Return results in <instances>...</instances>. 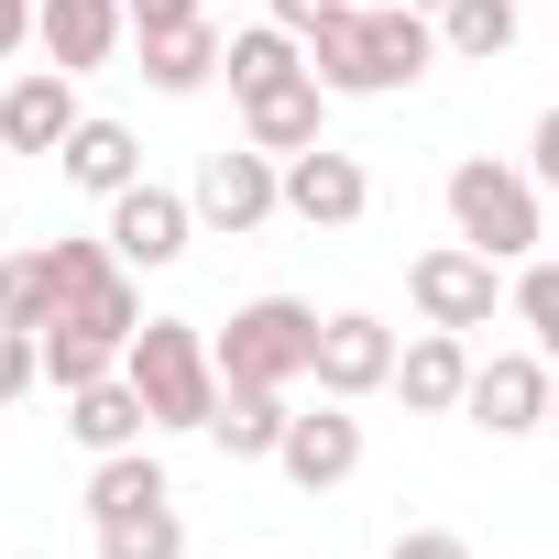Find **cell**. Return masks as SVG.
I'll list each match as a JSON object with an SVG mask.
<instances>
[{
    "mask_svg": "<svg viewBox=\"0 0 559 559\" xmlns=\"http://www.w3.org/2000/svg\"><path fill=\"white\" fill-rule=\"evenodd\" d=\"M219 341V384H308V362H319V308L308 297H252V308H230V330H209Z\"/></svg>",
    "mask_w": 559,
    "mask_h": 559,
    "instance_id": "4",
    "label": "cell"
},
{
    "mask_svg": "<svg viewBox=\"0 0 559 559\" xmlns=\"http://www.w3.org/2000/svg\"><path fill=\"white\" fill-rule=\"evenodd\" d=\"M406 12H450V0H406Z\"/></svg>",
    "mask_w": 559,
    "mask_h": 559,
    "instance_id": "32",
    "label": "cell"
},
{
    "mask_svg": "<svg viewBox=\"0 0 559 559\" xmlns=\"http://www.w3.org/2000/svg\"><path fill=\"white\" fill-rule=\"evenodd\" d=\"M384 559H472V537H461V526H406Z\"/></svg>",
    "mask_w": 559,
    "mask_h": 559,
    "instance_id": "28",
    "label": "cell"
},
{
    "mask_svg": "<svg viewBox=\"0 0 559 559\" xmlns=\"http://www.w3.org/2000/svg\"><path fill=\"white\" fill-rule=\"evenodd\" d=\"M548 439H559V373H548Z\"/></svg>",
    "mask_w": 559,
    "mask_h": 559,
    "instance_id": "31",
    "label": "cell"
},
{
    "mask_svg": "<svg viewBox=\"0 0 559 559\" xmlns=\"http://www.w3.org/2000/svg\"><path fill=\"white\" fill-rule=\"evenodd\" d=\"M286 395H274V384H219V417H209V439L230 450V461H274V450H286Z\"/></svg>",
    "mask_w": 559,
    "mask_h": 559,
    "instance_id": "18",
    "label": "cell"
},
{
    "mask_svg": "<svg viewBox=\"0 0 559 559\" xmlns=\"http://www.w3.org/2000/svg\"><path fill=\"white\" fill-rule=\"evenodd\" d=\"M504 308H515V319H526V341H537V352L559 362V252L515 274V286H504Z\"/></svg>",
    "mask_w": 559,
    "mask_h": 559,
    "instance_id": "26",
    "label": "cell"
},
{
    "mask_svg": "<svg viewBox=\"0 0 559 559\" xmlns=\"http://www.w3.org/2000/svg\"><path fill=\"white\" fill-rule=\"evenodd\" d=\"M154 493H176L154 450H110V461L88 472V515H121V504H154Z\"/></svg>",
    "mask_w": 559,
    "mask_h": 559,
    "instance_id": "25",
    "label": "cell"
},
{
    "mask_svg": "<svg viewBox=\"0 0 559 559\" xmlns=\"http://www.w3.org/2000/svg\"><path fill=\"white\" fill-rule=\"evenodd\" d=\"M450 230L472 241V252H493V263H537V241H548V187L526 176V165H493V154H461L450 165Z\"/></svg>",
    "mask_w": 559,
    "mask_h": 559,
    "instance_id": "2",
    "label": "cell"
},
{
    "mask_svg": "<svg viewBox=\"0 0 559 559\" xmlns=\"http://www.w3.org/2000/svg\"><path fill=\"white\" fill-rule=\"evenodd\" d=\"M395 395L417 417H461V395H472V330H417L395 352Z\"/></svg>",
    "mask_w": 559,
    "mask_h": 559,
    "instance_id": "15",
    "label": "cell"
},
{
    "mask_svg": "<svg viewBox=\"0 0 559 559\" xmlns=\"http://www.w3.org/2000/svg\"><path fill=\"white\" fill-rule=\"evenodd\" d=\"M34 341H45V384H56V395L121 373V341H99V330H78V319H56V330H34Z\"/></svg>",
    "mask_w": 559,
    "mask_h": 559,
    "instance_id": "24",
    "label": "cell"
},
{
    "mask_svg": "<svg viewBox=\"0 0 559 559\" xmlns=\"http://www.w3.org/2000/svg\"><path fill=\"white\" fill-rule=\"evenodd\" d=\"M526 176L559 187V110H537V132H526Z\"/></svg>",
    "mask_w": 559,
    "mask_h": 559,
    "instance_id": "30",
    "label": "cell"
},
{
    "mask_svg": "<svg viewBox=\"0 0 559 559\" xmlns=\"http://www.w3.org/2000/svg\"><path fill=\"white\" fill-rule=\"evenodd\" d=\"M143 428H154V406H143V384H132V373H99V384H78V395H67V439H78L88 461L143 450Z\"/></svg>",
    "mask_w": 559,
    "mask_h": 559,
    "instance_id": "16",
    "label": "cell"
},
{
    "mask_svg": "<svg viewBox=\"0 0 559 559\" xmlns=\"http://www.w3.org/2000/svg\"><path fill=\"white\" fill-rule=\"evenodd\" d=\"M121 34H132L121 0H34V45H45V67H67V78L110 67V56H121Z\"/></svg>",
    "mask_w": 559,
    "mask_h": 559,
    "instance_id": "13",
    "label": "cell"
},
{
    "mask_svg": "<svg viewBox=\"0 0 559 559\" xmlns=\"http://www.w3.org/2000/svg\"><path fill=\"white\" fill-rule=\"evenodd\" d=\"M515 34H526V0H450L439 12V56H472V67L515 56Z\"/></svg>",
    "mask_w": 559,
    "mask_h": 559,
    "instance_id": "22",
    "label": "cell"
},
{
    "mask_svg": "<svg viewBox=\"0 0 559 559\" xmlns=\"http://www.w3.org/2000/svg\"><path fill=\"white\" fill-rule=\"evenodd\" d=\"M504 286H515V274H504L493 252H472L461 230H450V241H428V252L406 263V297H417V319H428V330H493Z\"/></svg>",
    "mask_w": 559,
    "mask_h": 559,
    "instance_id": "5",
    "label": "cell"
},
{
    "mask_svg": "<svg viewBox=\"0 0 559 559\" xmlns=\"http://www.w3.org/2000/svg\"><path fill=\"white\" fill-rule=\"evenodd\" d=\"M67 308V274H56V241H23L0 263V330H56Z\"/></svg>",
    "mask_w": 559,
    "mask_h": 559,
    "instance_id": "20",
    "label": "cell"
},
{
    "mask_svg": "<svg viewBox=\"0 0 559 559\" xmlns=\"http://www.w3.org/2000/svg\"><path fill=\"white\" fill-rule=\"evenodd\" d=\"M297 67H308V34H286V23H241L230 56H219L230 99H252V88H274V78H297Z\"/></svg>",
    "mask_w": 559,
    "mask_h": 559,
    "instance_id": "23",
    "label": "cell"
},
{
    "mask_svg": "<svg viewBox=\"0 0 559 559\" xmlns=\"http://www.w3.org/2000/svg\"><path fill=\"white\" fill-rule=\"evenodd\" d=\"M99 230H110V252H121L132 274H165V263L198 241V198H176V187L132 176V187L110 198V219H99Z\"/></svg>",
    "mask_w": 559,
    "mask_h": 559,
    "instance_id": "8",
    "label": "cell"
},
{
    "mask_svg": "<svg viewBox=\"0 0 559 559\" xmlns=\"http://www.w3.org/2000/svg\"><path fill=\"white\" fill-rule=\"evenodd\" d=\"M219 56H230V34H219V23H187V34H143V88H165V99H198V88L219 78Z\"/></svg>",
    "mask_w": 559,
    "mask_h": 559,
    "instance_id": "19",
    "label": "cell"
},
{
    "mask_svg": "<svg viewBox=\"0 0 559 559\" xmlns=\"http://www.w3.org/2000/svg\"><path fill=\"white\" fill-rule=\"evenodd\" d=\"M286 209H297L308 230H352V219L373 209V176H362V154H341V143H308V154H286Z\"/></svg>",
    "mask_w": 559,
    "mask_h": 559,
    "instance_id": "11",
    "label": "cell"
},
{
    "mask_svg": "<svg viewBox=\"0 0 559 559\" xmlns=\"http://www.w3.org/2000/svg\"><path fill=\"white\" fill-rule=\"evenodd\" d=\"M286 34H319V23H341V12H362V0H263Z\"/></svg>",
    "mask_w": 559,
    "mask_h": 559,
    "instance_id": "29",
    "label": "cell"
},
{
    "mask_svg": "<svg viewBox=\"0 0 559 559\" xmlns=\"http://www.w3.org/2000/svg\"><path fill=\"white\" fill-rule=\"evenodd\" d=\"M274 461H286L297 493H341V483L362 472V417H352L341 395H319V406L286 417V450H274Z\"/></svg>",
    "mask_w": 559,
    "mask_h": 559,
    "instance_id": "10",
    "label": "cell"
},
{
    "mask_svg": "<svg viewBox=\"0 0 559 559\" xmlns=\"http://www.w3.org/2000/svg\"><path fill=\"white\" fill-rule=\"evenodd\" d=\"M121 12H132V45H143V34H187V23H209V0H121Z\"/></svg>",
    "mask_w": 559,
    "mask_h": 559,
    "instance_id": "27",
    "label": "cell"
},
{
    "mask_svg": "<svg viewBox=\"0 0 559 559\" xmlns=\"http://www.w3.org/2000/svg\"><path fill=\"white\" fill-rule=\"evenodd\" d=\"M187 198H198V230H230V241H241V230H263L274 209H286V154H263V143H219V154L198 165Z\"/></svg>",
    "mask_w": 559,
    "mask_h": 559,
    "instance_id": "6",
    "label": "cell"
},
{
    "mask_svg": "<svg viewBox=\"0 0 559 559\" xmlns=\"http://www.w3.org/2000/svg\"><path fill=\"white\" fill-rule=\"evenodd\" d=\"M395 352H406V341H395L373 308H341V319H319V362H308V384L341 395V406H362V395L395 384Z\"/></svg>",
    "mask_w": 559,
    "mask_h": 559,
    "instance_id": "9",
    "label": "cell"
},
{
    "mask_svg": "<svg viewBox=\"0 0 559 559\" xmlns=\"http://www.w3.org/2000/svg\"><path fill=\"white\" fill-rule=\"evenodd\" d=\"M548 352L526 341V352H493V362H472V395H461V417L483 428V439H537L548 428Z\"/></svg>",
    "mask_w": 559,
    "mask_h": 559,
    "instance_id": "7",
    "label": "cell"
},
{
    "mask_svg": "<svg viewBox=\"0 0 559 559\" xmlns=\"http://www.w3.org/2000/svg\"><path fill=\"white\" fill-rule=\"evenodd\" d=\"M0 176H12V143H0Z\"/></svg>",
    "mask_w": 559,
    "mask_h": 559,
    "instance_id": "33",
    "label": "cell"
},
{
    "mask_svg": "<svg viewBox=\"0 0 559 559\" xmlns=\"http://www.w3.org/2000/svg\"><path fill=\"white\" fill-rule=\"evenodd\" d=\"M319 121H330L319 67H297V78H274V88H252V99H241V143H263V154H308V143H330Z\"/></svg>",
    "mask_w": 559,
    "mask_h": 559,
    "instance_id": "14",
    "label": "cell"
},
{
    "mask_svg": "<svg viewBox=\"0 0 559 559\" xmlns=\"http://www.w3.org/2000/svg\"><path fill=\"white\" fill-rule=\"evenodd\" d=\"M78 121L88 110H78V78L67 67H23L12 88H0V143H12V154H67Z\"/></svg>",
    "mask_w": 559,
    "mask_h": 559,
    "instance_id": "12",
    "label": "cell"
},
{
    "mask_svg": "<svg viewBox=\"0 0 559 559\" xmlns=\"http://www.w3.org/2000/svg\"><path fill=\"white\" fill-rule=\"evenodd\" d=\"M308 67L330 99H395L439 67V12H406V0H362V12L308 34Z\"/></svg>",
    "mask_w": 559,
    "mask_h": 559,
    "instance_id": "1",
    "label": "cell"
},
{
    "mask_svg": "<svg viewBox=\"0 0 559 559\" xmlns=\"http://www.w3.org/2000/svg\"><path fill=\"white\" fill-rule=\"evenodd\" d=\"M88 526H99V559H187V515H176V493L121 504V515H88Z\"/></svg>",
    "mask_w": 559,
    "mask_h": 559,
    "instance_id": "21",
    "label": "cell"
},
{
    "mask_svg": "<svg viewBox=\"0 0 559 559\" xmlns=\"http://www.w3.org/2000/svg\"><path fill=\"white\" fill-rule=\"evenodd\" d=\"M56 176H67V187H88V198H121V187L143 176V143H132V121H99V110H88V121L67 132Z\"/></svg>",
    "mask_w": 559,
    "mask_h": 559,
    "instance_id": "17",
    "label": "cell"
},
{
    "mask_svg": "<svg viewBox=\"0 0 559 559\" xmlns=\"http://www.w3.org/2000/svg\"><path fill=\"white\" fill-rule=\"evenodd\" d=\"M121 373L143 384L154 428H209L219 417V341L198 319H143L132 352H121Z\"/></svg>",
    "mask_w": 559,
    "mask_h": 559,
    "instance_id": "3",
    "label": "cell"
}]
</instances>
